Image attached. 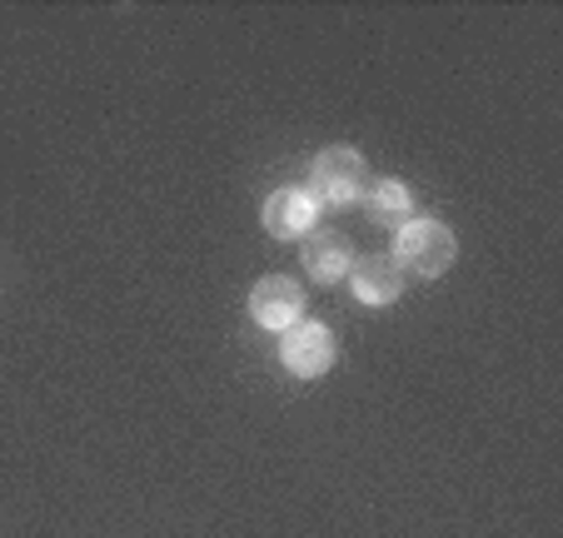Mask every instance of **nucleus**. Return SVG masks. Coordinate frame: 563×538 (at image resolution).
I'll return each mask as SVG.
<instances>
[{
  "mask_svg": "<svg viewBox=\"0 0 563 538\" xmlns=\"http://www.w3.org/2000/svg\"><path fill=\"white\" fill-rule=\"evenodd\" d=\"M364 205H369V215L379 224H405L409 220V190L399 185V179H374L369 195H364Z\"/></svg>",
  "mask_w": 563,
  "mask_h": 538,
  "instance_id": "obj_8",
  "label": "nucleus"
},
{
  "mask_svg": "<svg viewBox=\"0 0 563 538\" xmlns=\"http://www.w3.org/2000/svg\"><path fill=\"white\" fill-rule=\"evenodd\" d=\"M250 315H255V325L279 329V334H285V329H295L299 315H305V295H299L295 279L269 275V279H260V285L250 289Z\"/></svg>",
  "mask_w": 563,
  "mask_h": 538,
  "instance_id": "obj_4",
  "label": "nucleus"
},
{
  "mask_svg": "<svg viewBox=\"0 0 563 538\" xmlns=\"http://www.w3.org/2000/svg\"><path fill=\"white\" fill-rule=\"evenodd\" d=\"M319 220V205L305 190H279L265 200V230L275 240H305Z\"/></svg>",
  "mask_w": 563,
  "mask_h": 538,
  "instance_id": "obj_6",
  "label": "nucleus"
},
{
  "mask_svg": "<svg viewBox=\"0 0 563 538\" xmlns=\"http://www.w3.org/2000/svg\"><path fill=\"white\" fill-rule=\"evenodd\" d=\"M350 240L340 230H309L305 234V270L319 285H334L340 275H350Z\"/></svg>",
  "mask_w": 563,
  "mask_h": 538,
  "instance_id": "obj_7",
  "label": "nucleus"
},
{
  "mask_svg": "<svg viewBox=\"0 0 563 538\" xmlns=\"http://www.w3.org/2000/svg\"><path fill=\"white\" fill-rule=\"evenodd\" d=\"M394 254L415 270V275H444L449 264H454V254H459V244H454V234H449V224H439V220H405L399 224V240H394Z\"/></svg>",
  "mask_w": 563,
  "mask_h": 538,
  "instance_id": "obj_2",
  "label": "nucleus"
},
{
  "mask_svg": "<svg viewBox=\"0 0 563 538\" xmlns=\"http://www.w3.org/2000/svg\"><path fill=\"white\" fill-rule=\"evenodd\" d=\"M309 200L314 205H330V210H340V205H354L364 195V155L350 145H334L324 150V155L309 165Z\"/></svg>",
  "mask_w": 563,
  "mask_h": 538,
  "instance_id": "obj_1",
  "label": "nucleus"
},
{
  "mask_svg": "<svg viewBox=\"0 0 563 538\" xmlns=\"http://www.w3.org/2000/svg\"><path fill=\"white\" fill-rule=\"evenodd\" d=\"M279 354H285L289 374H299V380H319V374L334 364V334L324 325H305V319H299L295 329H285Z\"/></svg>",
  "mask_w": 563,
  "mask_h": 538,
  "instance_id": "obj_3",
  "label": "nucleus"
},
{
  "mask_svg": "<svg viewBox=\"0 0 563 538\" xmlns=\"http://www.w3.org/2000/svg\"><path fill=\"white\" fill-rule=\"evenodd\" d=\"M350 285L360 305H394L399 289H405V270L389 254H369V260L350 264Z\"/></svg>",
  "mask_w": 563,
  "mask_h": 538,
  "instance_id": "obj_5",
  "label": "nucleus"
}]
</instances>
